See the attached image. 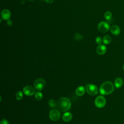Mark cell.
<instances>
[{
	"mask_svg": "<svg viewBox=\"0 0 124 124\" xmlns=\"http://www.w3.org/2000/svg\"><path fill=\"white\" fill-rule=\"evenodd\" d=\"M114 90L113 84L109 81H105L102 83L99 88V92L102 95H108L111 93Z\"/></svg>",
	"mask_w": 124,
	"mask_h": 124,
	"instance_id": "cell-1",
	"label": "cell"
},
{
	"mask_svg": "<svg viewBox=\"0 0 124 124\" xmlns=\"http://www.w3.org/2000/svg\"><path fill=\"white\" fill-rule=\"evenodd\" d=\"M71 101L66 97L60 98L57 103V108L62 112H65L71 108Z\"/></svg>",
	"mask_w": 124,
	"mask_h": 124,
	"instance_id": "cell-2",
	"label": "cell"
},
{
	"mask_svg": "<svg viewBox=\"0 0 124 124\" xmlns=\"http://www.w3.org/2000/svg\"><path fill=\"white\" fill-rule=\"evenodd\" d=\"M33 85L35 89L38 91H41L45 87L46 81L43 78H38L34 81Z\"/></svg>",
	"mask_w": 124,
	"mask_h": 124,
	"instance_id": "cell-3",
	"label": "cell"
},
{
	"mask_svg": "<svg viewBox=\"0 0 124 124\" xmlns=\"http://www.w3.org/2000/svg\"><path fill=\"white\" fill-rule=\"evenodd\" d=\"M86 90L87 93L91 95H95L98 93L97 87L92 84H88L86 87Z\"/></svg>",
	"mask_w": 124,
	"mask_h": 124,
	"instance_id": "cell-4",
	"label": "cell"
},
{
	"mask_svg": "<svg viewBox=\"0 0 124 124\" xmlns=\"http://www.w3.org/2000/svg\"><path fill=\"white\" fill-rule=\"evenodd\" d=\"M106 103V100L105 98L102 95L98 96L94 100V104L95 106L98 108H103Z\"/></svg>",
	"mask_w": 124,
	"mask_h": 124,
	"instance_id": "cell-5",
	"label": "cell"
},
{
	"mask_svg": "<svg viewBox=\"0 0 124 124\" xmlns=\"http://www.w3.org/2000/svg\"><path fill=\"white\" fill-rule=\"evenodd\" d=\"M97 28L100 31L103 33H105L108 31L110 28V26L108 22L101 21L98 23Z\"/></svg>",
	"mask_w": 124,
	"mask_h": 124,
	"instance_id": "cell-6",
	"label": "cell"
},
{
	"mask_svg": "<svg viewBox=\"0 0 124 124\" xmlns=\"http://www.w3.org/2000/svg\"><path fill=\"white\" fill-rule=\"evenodd\" d=\"M61 113L60 111L56 109H53L51 110L49 114V117L50 120L53 121H57L60 118Z\"/></svg>",
	"mask_w": 124,
	"mask_h": 124,
	"instance_id": "cell-7",
	"label": "cell"
},
{
	"mask_svg": "<svg viewBox=\"0 0 124 124\" xmlns=\"http://www.w3.org/2000/svg\"><path fill=\"white\" fill-rule=\"evenodd\" d=\"M35 88L33 87L28 85L25 86L23 89V92L27 96H31L33 95L35 93Z\"/></svg>",
	"mask_w": 124,
	"mask_h": 124,
	"instance_id": "cell-8",
	"label": "cell"
},
{
	"mask_svg": "<svg viewBox=\"0 0 124 124\" xmlns=\"http://www.w3.org/2000/svg\"><path fill=\"white\" fill-rule=\"evenodd\" d=\"M11 14L10 11L7 9L2 10L1 12V17L4 20H7L9 19L11 17Z\"/></svg>",
	"mask_w": 124,
	"mask_h": 124,
	"instance_id": "cell-9",
	"label": "cell"
},
{
	"mask_svg": "<svg viewBox=\"0 0 124 124\" xmlns=\"http://www.w3.org/2000/svg\"><path fill=\"white\" fill-rule=\"evenodd\" d=\"M107 47L104 45H99L96 47V52L100 55H102L105 54L107 52Z\"/></svg>",
	"mask_w": 124,
	"mask_h": 124,
	"instance_id": "cell-10",
	"label": "cell"
},
{
	"mask_svg": "<svg viewBox=\"0 0 124 124\" xmlns=\"http://www.w3.org/2000/svg\"><path fill=\"white\" fill-rule=\"evenodd\" d=\"M111 32L115 35H118L120 33V29L119 26L116 25H113L110 27Z\"/></svg>",
	"mask_w": 124,
	"mask_h": 124,
	"instance_id": "cell-11",
	"label": "cell"
},
{
	"mask_svg": "<svg viewBox=\"0 0 124 124\" xmlns=\"http://www.w3.org/2000/svg\"><path fill=\"white\" fill-rule=\"evenodd\" d=\"M72 118V114L70 112H66L64 113L62 116V120L65 122H68L71 120Z\"/></svg>",
	"mask_w": 124,
	"mask_h": 124,
	"instance_id": "cell-12",
	"label": "cell"
},
{
	"mask_svg": "<svg viewBox=\"0 0 124 124\" xmlns=\"http://www.w3.org/2000/svg\"><path fill=\"white\" fill-rule=\"evenodd\" d=\"M85 92V88L83 86H80L78 87L75 91V93L76 95H77L78 96H82Z\"/></svg>",
	"mask_w": 124,
	"mask_h": 124,
	"instance_id": "cell-13",
	"label": "cell"
},
{
	"mask_svg": "<svg viewBox=\"0 0 124 124\" xmlns=\"http://www.w3.org/2000/svg\"><path fill=\"white\" fill-rule=\"evenodd\" d=\"M123 84V80L121 78H117L114 81V86L116 88H120Z\"/></svg>",
	"mask_w": 124,
	"mask_h": 124,
	"instance_id": "cell-14",
	"label": "cell"
},
{
	"mask_svg": "<svg viewBox=\"0 0 124 124\" xmlns=\"http://www.w3.org/2000/svg\"><path fill=\"white\" fill-rule=\"evenodd\" d=\"M111 41V38L108 35H106L103 37V42L105 45L109 44Z\"/></svg>",
	"mask_w": 124,
	"mask_h": 124,
	"instance_id": "cell-15",
	"label": "cell"
},
{
	"mask_svg": "<svg viewBox=\"0 0 124 124\" xmlns=\"http://www.w3.org/2000/svg\"><path fill=\"white\" fill-rule=\"evenodd\" d=\"M104 18L107 21L110 20L112 18V14L110 11H106L104 14Z\"/></svg>",
	"mask_w": 124,
	"mask_h": 124,
	"instance_id": "cell-16",
	"label": "cell"
},
{
	"mask_svg": "<svg viewBox=\"0 0 124 124\" xmlns=\"http://www.w3.org/2000/svg\"><path fill=\"white\" fill-rule=\"evenodd\" d=\"M23 97V93L21 91H18L16 95V98L17 100H20L22 99Z\"/></svg>",
	"mask_w": 124,
	"mask_h": 124,
	"instance_id": "cell-17",
	"label": "cell"
},
{
	"mask_svg": "<svg viewBox=\"0 0 124 124\" xmlns=\"http://www.w3.org/2000/svg\"><path fill=\"white\" fill-rule=\"evenodd\" d=\"M48 105L51 108H55L57 106L56 101L53 99H50L48 101Z\"/></svg>",
	"mask_w": 124,
	"mask_h": 124,
	"instance_id": "cell-18",
	"label": "cell"
},
{
	"mask_svg": "<svg viewBox=\"0 0 124 124\" xmlns=\"http://www.w3.org/2000/svg\"><path fill=\"white\" fill-rule=\"evenodd\" d=\"M35 97L37 100H41L43 98V94L40 92H37L35 94Z\"/></svg>",
	"mask_w": 124,
	"mask_h": 124,
	"instance_id": "cell-19",
	"label": "cell"
},
{
	"mask_svg": "<svg viewBox=\"0 0 124 124\" xmlns=\"http://www.w3.org/2000/svg\"><path fill=\"white\" fill-rule=\"evenodd\" d=\"M74 37H75V40H77V41L81 40L83 39V36L81 34H80V33H76V34H75Z\"/></svg>",
	"mask_w": 124,
	"mask_h": 124,
	"instance_id": "cell-20",
	"label": "cell"
},
{
	"mask_svg": "<svg viewBox=\"0 0 124 124\" xmlns=\"http://www.w3.org/2000/svg\"><path fill=\"white\" fill-rule=\"evenodd\" d=\"M95 42L99 45L101 44V43L103 42V39L100 37V36H98L95 38Z\"/></svg>",
	"mask_w": 124,
	"mask_h": 124,
	"instance_id": "cell-21",
	"label": "cell"
},
{
	"mask_svg": "<svg viewBox=\"0 0 124 124\" xmlns=\"http://www.w3.org/2000/svg\"><path fill=\"white\" fill-rule=\"evenodd\" d=\"M0 124H9V122L6 119H3L1 121Z\"/></svg>",
	"mask_w": 124,
	"mask_h": 124,
	"instance_id": "cell-22",
	"label": "cell"
},
{
	"mask_svg": "<svg viewBox=\"0 0 124 124\" xmlns=\"http://www.w3.org/2000/svg\"><path fill=\"white\" fill-rule=\"evenodd\" d=\"M7 25L9 26H11L12 25V24H13V22H12V21L11 20H10V19H8V20H7Z\"/></svg>",
	"mask_w": 124,
	"mask_h": 124,
	"instance_id": "cell-23",
	"label": "cell"
},
{
	"mask_svg": "<svg viewBox=\"0 0 124 124\" xmlns=\"http://www.w3.org/2000/svg\"><path fill=\"white\" fill-rule=\"evenodd\" d=\"M45 0L46 2L47 3H49V4L52 3L54 1V0Z\"/></svg>",
	"mask_w": 124,
	"mask_h": 124,
	"instance_id": "cell-24",
	"label": "cell"
},
{
	"mask_svg": "<svg viewBox=\"0 0 124 124\" xmlns=\"http://www.w3.org/2000/svg\"><path fill=\"white\" fill-rule=\"evenodd\" d=\"M123 70H124V64L123 65Z\"/></svg>",
	"mask_w": 124,
	"mask_h": 124,
	"instance_id": "cell-25",
	"label": "cell"
},
{
	"mask_svg": "<svg viewBox=\"0 0 124 124\" xmlns=\"http://www.w3.org/2000/svg\"><path fill=\"white\" fill-rule=\"evenodd\" d=\"M29 1H33V0H28Z\"/></svg>",
	"mask_w": 124,
	"mask_h": 124,
	"instance_id": "cell-26",
	"label": "cell"
}]
</instances>
